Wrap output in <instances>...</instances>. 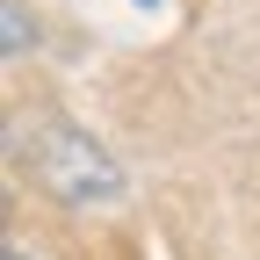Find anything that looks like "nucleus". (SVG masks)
<instances>
[{"label": "nucleus", "mask_w": 260, "mask_h": 260, "mask_svg": "<svg viewBox=\"0 0 260 260\" xmlns=\"http://www.w3.org/2000/svg\"><path fill=\"white\" fill-rule=\"evenodd\" d=\"M8 260H22V253H8Z\"/></svg>", "instance_id": "3"}, {"label": "nucleus", "mask_w": 260, "mask_h": 260, "mask_svg": "<svg viewBox=\"0 0 260 260\" xmlns=\"http://www.w3.org/2000/svg\"><path fill=\"white\" fill-rule=\"evenodd\" d=\"M37 181L65 210H116L123 203V167L65 116L37 123Z\"/></svg>", "instance_id": "1"}, {"label": "nucleus", "mask_w": 260, "mask_h": 260, "mask_svg": "<svg viewBox=\"0 0 260 260\" xmlns=\"http://www.w3.org/2000/svg\"><path fill=\"white\" fill-rule=\"evenodd\" d=\"M0 44H8V58L29 51V8L22 0H0Z\"/></svg>", "instance_id": "2"}]
</instances>
